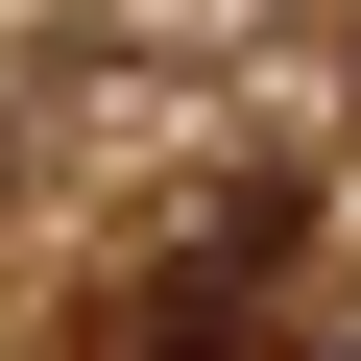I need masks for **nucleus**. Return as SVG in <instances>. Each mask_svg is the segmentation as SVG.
<instances>
[{
	"instance_id": "f257e3e1",
	"label": "nucleus",
	"mask_w": 361,
	"mask_h": 361,
	"mask_svg": "<svg viewBox=\"0 0 361 361\" xmlns=\"http://www.w3.org/2000/svg\"><path fill=\"white\" fill-rule=\"evenodd\" d=\"M265 265H289V217H217V241H193V289H121V313H97V361H217Z\"/></svg>"
}]
</instances>
